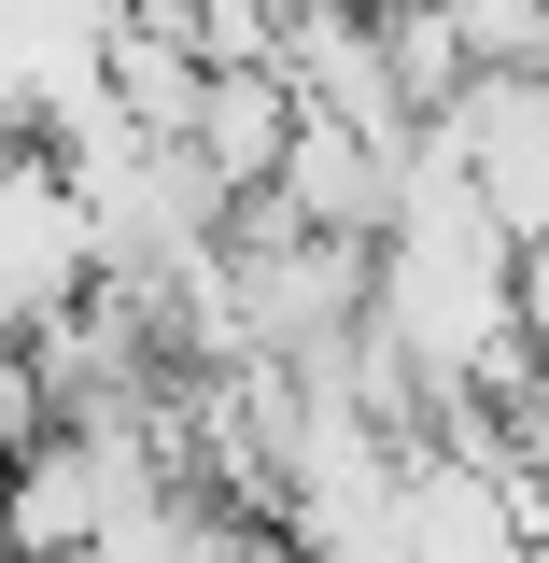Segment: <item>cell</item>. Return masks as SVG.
Here are the masks:
<instances>
[{
  "instance_id": "3",
  "label": "cell",
  "mask_w": 549,
  "mask_h": 563,
  "mask_svg": "<svg viewBox=\"0 0 549 563\" xmlns=\"http://www.w3.org/2000/svg\"><path fill=\"white\" fill-rule=\"evenodd\" d=\"M310 240H395L409 225V141H366V128H296V155H282V184H268Z\"/></svg>"
},
{
  "instance_id": "4",
  "label": "cell",
  "mask_w": 549,
  "mask_h": 563,
  "mask_svg": "<svg viewBox=\"0 0 549 563\" xmlns=\"http://www.w3.org/2000/svg\"><path fill=\"white\" fill-rule=\"evenodd\" d=\"M198 99H211L198 14H184V0H169V14H128V29H113V113H128L141 141H198Z\"/></svg>"
},
{
  "instance_id": "2",
  "label": "cell",
  "mask_w": 549,
  "mask_h": 563,
  "mask_svg": "<svg viewBox=\"0 0 549 563\" xmlns=\"http://www.w3.org/2000/svg\"><path fill=\"white\" fill-rule=\"evenodd\" d=\"M395 536H409V563H536L549 550L521 521V493H507V465H480V451H409Z\"/></svg>"
},
{
  "instance_id": "6",
  "label": "cell",
  "mask_w": 549,
  "mask_h": 563,
  "mask_svg": "<svg viewBox=\"0 0 549 563\" xmlns=\"http://www.w3.org/2000/svg\"><path fill=\"white\" fill-rule=\"evenodd\" d=\"M536 563H549V550H536Z\"/></svg>"
},
{
  "instance_id": "5",
  "label": "cell",
  "mask_w": 549,
  "mask_h": 563,
  "mask_svg": "<svg viewBox=\"0 0 549 563\" xmlns=\"http://www.w3.org/2000/svg\"><path fill=\"white\" fill-rule=\"evenodd\" d=\"M366 29H381V57H395V85H409L422 128L480 85V43H465V14H451V0H366Z\"/></svg>"
},
{
  "instance_id": "1",
  "label": "cell",
  "mask_w": 549,
  "mask_h": 563,
  "mask_svg": "<svg viewBox=\"0 0 549 563\" xmlns=\"http://www.w3.org/2000/svg\"><path fill=\"white\" fill-rule=\"evenodd\" d=\"M0 296H14V339L70 324L99 296V198L70 184L57 141H14V184H0Z\"/></svg>"
}]
</instances>
